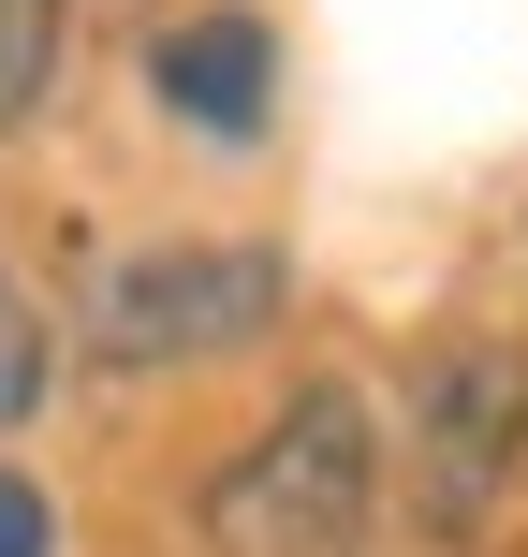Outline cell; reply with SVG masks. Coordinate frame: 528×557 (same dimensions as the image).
Returning a JSON list of instances; mask_svg holds the SVG:
<instances>
[{
  "mask_svg": "<svg viewBox=\"0 0 528 557\" xmlns=\"http://www.w3.org/2000/svg\"><path fill=\"white\" fill-rule=\"evenodd\" d=\"M367 529H382V425H367L353 382L279 396L206 470V543L221 557H367Z\"/></svg>",
  "mask_w": 528,
  "mask_h": 557,
  "instance_id": "6da1fadb",
  "label": "cell"
},
{
  "mask_svg": "<svg viewBox=\"0 0 528 557\" xmlns=\"http://www.w3.org/2000/svg\"><path fill=\"white\" fill-rule=\"evenodd\" d=\"M294 308V264L265 235H147V250H103L74 294L88 367L147 382V367H206V352H250V337Z\"/></svg>",
  "mask_w": 528,
  "mask_h": 557,
  "instance_id": "7a4b0ae2",
  "label": "cell"
},
{
  "mask_svg": "<svg viewBox=\"0 0 528 557\" xmlns=\"http://www.w3.org/2000/svg\"><path fill=\"white\" fill-rule=\"evenodd\" d=\"M514 455H528V352H500V337L484 352H426V382H412V499L441 529H484Z\"/></svg>",
  "mask_w": 528,
  "mask_h": 557,
  "instance_id": "3957f363",
  "label": "cell"
},
{
  "mask_svg": "<svg viewBox=\"0 0 528 557\" xmlns=\"http://www.w3.org/2000/svg\"><path fill=\"white\" fill-rule=\"evenodd\" d=\"M147 88H162V117L192 147H265L279 117V29L250 0H206V15H162V45H147Z\"/></svg>",
  "mask_w": 528,
  "mask_h": 557,
  "instance_id": "277c9868",
  "label": "cell"
},
{
  "mask_svg": "<svg viewBox=\"0 0 528 557\" xmlns=\"http://www.w3.org/2000/svg\"><path fill=\"white\" fill-rule=\"evenodd\" d=\"M45 74H59V0H0V133L45 103Z\"/></svg>",
  "mask_w": 528,
  "mask_h": 557,
  "instance_id": "5b68a950",
  "label": "cell"
},
{
  "mask_svg": "<svg viewBox=\"0 0 528 557\" xmlns=\"http://www.w3.org/2000/svg\"><path fill=\"white\" fill-rule=\"evenodd\" d=\"M45 367H59V352H45V308L0 278V425H29V411H45Z\"/></svg>",
  "mask_w": 528,
  "mask_h": 557,
  "instance_id": "8992f818",
  "label": "cell"
},
{
  "mask_svg": "<svg viewBox=\"0 0 528 557\" xmlns=\"http://www.w3.org/2000/svg\"><path fill=\"white\" fill-rule=\"evenodd\" d=\"M0 557H59V513H45L29 470H0Z\"/></svg>",
  "mask_w": 528,
  "mask_h": 557,
  "instance_id": "52a82bcc",
  "label": "cell"
}]
</instances>
